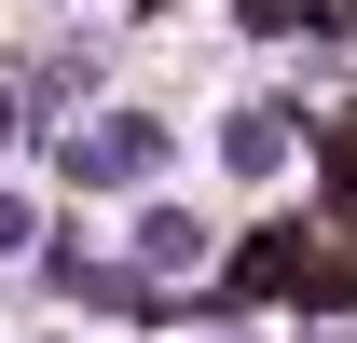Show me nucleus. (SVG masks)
Returning a JSON list of instances; mask_svg holds the SVG:
<instances>
[{
  "instance_id": "obj_1",
  "label": "nucleus",
  "mask_w": 357,
  "mask_h": 343,
  "mask_svg": "<svg viewBox=\"0 0 357 343\" xmlns=\"http://www.w3.org/2000/svg\"><path fill=\"white\" fill-rule=\"evenodd\" d=\"M55 165L83 178V192H151V178H165V124H151V110H110V124H83Z\"/></svg>"
},
{
  "instance_id": "obj_2",
  "label": "nucleus",
  "mask_w": 357,
  "mask_h": 343,
  "mask_svg": "<svg viewBox=\"0 0 357 343\" xmlns=\"http://www.w3.org/2000/svg\"><path fill=\"white\" fill-rule=\"evenodd\" d=\"M289 137H303V124L261 96V110H234V124H220V165H234V178H275V165H289Z\"/></svg>"
},
{
  "instance_id": "obj_3",
  "label": "nucleus",
  "mask_w": 357,
  "mask_h": 343,
  "mask_svg": "<svg viewBox=\"0 0 357 343\" xmlns=\"http://www.w3.org/2000/svg\"><path fill=\"white\" fill-rule=\"evenodd\" d=\"M137 261L192 275V261H206V220H192V206H151V220H137Z\"/></svg>"
},
{
  "instance_id": "obj_4",
  "label": "nucleus",
  "mask_w": 357,
  "mask_h": 343,
  "mask_svg": "<svg viewBox=\"0 0 357 343\" xmlns=\"http://www.w3.org/2000/svg\"><path fill=\"white\" fill-rule=\"evenodd\" d=\"M0 247H42V206L28 192H0Z\"/></svg>"
},
{
  "instance_id": "obj_5",
  "label": "nucleus",
  "mask_w": 357,
  "mask_h": 343,
  "mask_svg": "<svg viewBox=\"0 0 357 343\" xmlns=\"http://www.w3.org/2000/svg\"><path fill=\"white\" fill-rule=\"evenodd\" d=\"M330 206H357V124L330 137Z\"/></svg>"
},
{
  "instance_id": "obj_6",
  "label": "nucleus",
  "mask_w": 357,
  "mask_h": 343,
  "mask_svg": "<svg viewBox=\"0 0 357 343\" xmlns=\"http://www.w3.org/2000/svg\"><path fill=\"white\" fill-rule=\"evenodd\" d=\"M14 124H28V96H14V83H0V151H14Z\"/></svg>"
}]
</instances>
